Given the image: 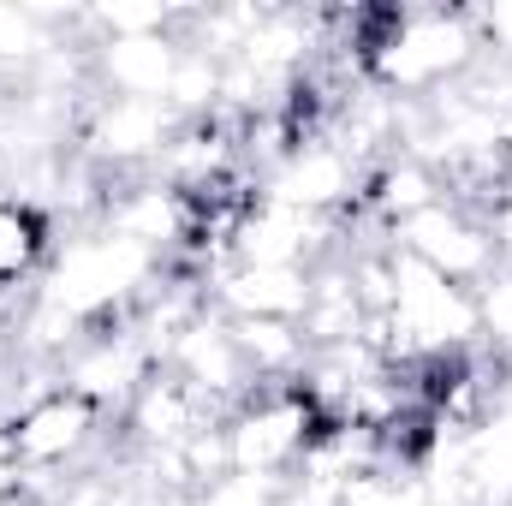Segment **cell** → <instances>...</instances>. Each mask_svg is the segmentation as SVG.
Listing matches in <instances>:
<instances>
[{"label":"cell","instance_id":"3957f363","mask_svg":"<svg viewBox=\"0 0 512 506\" xmlns=\"http://www.w3.org/2000/svg\"><path fill=\"white\" fill-rule=\"evenodd\" d=\"M102 435H108V411H96L72 387H48L0 423L6 465L24 477H60L72 465H84V453H96Z\"/></svg>","mask_w":512,"mask_h":506},{"label":"cell","instance_id":"8992f818","mask_svg":"<svg viewBox=\"0 0 512 506\" xmlns=\"http://www.w3.org/2000/svg\"><path fill=\"white\" fill-rule=\"evenodd\" d=\"M358 185H364V161L334 137H310L262 173V203H280L316 221H346L358 209Z\"/></svg>","mask_w":512,"mask_h":506},{"label":"cell","instance_id":"ba28073f","mask_svg":"<svg viewBox=\"0 0 512 506\" xmlns=\"http://www.w3.org/2000/svg\"><path fill=\"white\" fill-rule=\"evenodd\" d=\"M185 36L155 30V36H126V42H90V84L96 96H131V102H167L173 72H179Z\"/></svg>","mask_w":512,"mask_h":506},{"label":"cell","instance_id":"277c9868","mask_svg":"<svg viewBox=\"0 0 512 506\" xmlns=\"http://www.w3.org/2000/svg\"><path fill=\"white\" fill-rule=\"evenodd\" d=\"M173 131H179V114L167 102L90 96V108L78 120V155L108 179H137V173H155Z\"/></svg>","mask_w":512,"mask_h":506},{"label":"cell","instance_id":"30bf717a","mask_svg":"<svg viewBox=\"0 0 512 506\" xmlns=\"http://www.w3.org/2000/svg\"><path fill=\"white\" fill-rule=\"evenodd\" d=\"M54 251H60V221L30 197L0 191V304L30 292Z\"/></svg>","mask_w":512,"mask_h":506},{"label":"cell","instance_id":"52a82bcc","mask_svg":"<svg viewBox=\"0 0 512 506\" xmlns=\"http://www.w3.org/2000/svg\"><path fill=\"white\" fill-rule=\"evenodd\" d=\"M316 292L310 268H256V262H221L209 274V304L227 322H304Z\"/></svg>","mask_w":512,"mask_h":506},{"label":"cell","instance_id":"8fae6325","mask_svg":"<svg viewBox=\"0 0 512 506\" xmlns=\"http://www.w3.org/2000/svg\"><path fill=\"white\" fill-rule=\"evenodd\" d=\"M227 328H233V346H239L251 381H298L304 376L310 346H304L298 322H227Z\"/></svg>","mask_w":512,"mask_h":506},{"label":"cell","instance_id":"9a60e30c","mask_svg":"<svg viewBox=\"0 0 512 506\" xmlns=\"http://www.w3.org/2000/svg\"><path fill=\"white\" fill-rule=\"evenodd\" d=\"M489 239H495L501 262H512V197H501V203L489 209Z\"/></svg>","mask_w":512,"mask_h":506},{"label":"cell","instance_id":"7c38bea8","mask_svg":"<svg viewBox=\"0 0 512 506\" xmlns=\"http://www.w3.org/2000/svg\"><path fill=\"white\" fill-rule=\"evenodd\" d=\"M477 334H483V352L512 364V262H501L477 286Z\"/></svg>","mask_w":512,"mask_h":506},{"label":"cell","instance_id":"9c48e42d","mask_svg":"<svg viewBox=\"0 0 512 506\" xmlns=\"http://www.w3.org/2000/svg\"><path fill=\"white\" fill-rule=\"evenodd\" d=\"M126 441L137 453H173V447H185L197 429H215V423H227L203 393H191L179 376H167V370H155V376L137 387V399L126 405Z\"/></svg>","mask_w":512,"mask_h":506},{"label":"cell","instance_id":"5b68a950","mask_svg":"<svg viewBox=\"0 0 512 506\" xmlns=\"http://www.w3.org/2000/svg\"><path fill=\"white\" fill-rule=\"evenodd\" d=\"M387 245L405 251V256H417V262L435 268V274H447V280L465 286V292H477V286L501 268V251H495V239H489V221H477V215L459 209L453 197H441V203L417 209L411 221H399V227L387 233Z\"/></svg>","mask_w":512,"mask_h":506},{"label":"cell","instance_id":"6da1fadb","mask_svg":"<svg viewBox=\"0 0 512 506\" xmlns=\"http://www.w3.org/2000/svg\"><path fill=\"white\" fill-rule=\"evenodd\" d=\"M483 60L471 6H405L382 48L364 60V84L393 102H429Z\"/></svg>","mask_w":512,"mask_h":506},{"label":"cell","instance_id":"5bb4252c","mask_svg":"<svg viewBox=\"0 0 512 506\" xmlns=\"http://www.w3.org/2000/svg\"><path fill=\"white\" fill-rule=\"evenodd\" d=\"M274 506H346V483H328V477L292 471V477L274 489Z\"/></svg>","mask_w":512,"mask_h":506},{"label":"cell","instance_id":"4fadbf2b","mask_svg":"<svg viewBox=\"0 0 512 506\" xmlns=\"http://www.w3.org/2000/svg\"><path fill=\"white\" fill-rule=\"evenodd\" d=\"M471 24H477V42L489 60L512 66V0H495V6H471Z\"/></svg>","mask_w":512,"mask_h":506},{"label":"cell","instance_id":"7a4b0ae2","mask_svg":"<svg viewBox=\"0 0 512 506\" xmlns=\"http://www.w3.org/2000/svg\"><path fill=\"white\" fill-rule=\"evenodd\" d=\"M334 429V417L310 399L304 381H256L227 417V459L239 477H268L286 483L304 453Z\"/></svg>","mask_w":512,"mask_h":506}]
</instances>
